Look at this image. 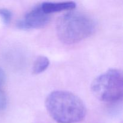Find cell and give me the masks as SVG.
Masks as SVG:
<instances>
[{
    "instance_id": "obj_1",
    "label": "cell",
    "mask_w": 123,
    "mask_h": 123,
    "mask_svg": "<svg viewBox=\"0 0 123 123\" xmlns=\"http://www.w3.org/2000/svg\"><path fill=\"white\" fill-rule=\"evenodd\" d=\"M45 105L50 116L58 123H76L82 121L86 108L76 95L66 91H55L46 98Z\"/></svg>"
},
{
    "instance_id": "obj_2",
    "label": "cell",
    "mask_w": 123,
    "mask_h": 123,
    "mask_svg": "<svg viewBox=\"0 0 123 123\" xmlns=\"http://www.w3.org/2000/svg\"><path fill=\"white\" fill-rule=\"evenodd\" d=\"M95 30L94 20L86 14L70 12L60 17L56 25L59 39L66 44H74L92 34Z\"/></svg>"
},
{
    "instance_id": "obj_3",
    "label": "cell",
    "mask_w": 123,
    "mask_h": 123,
    "mask_svg": "<svg viewBox=\"0 0 123 123\" xmlns=\"http://www.w3.org/2000/svg\"><path fill=\"white\" fill-rule=\"evenodd\" d=\"M91 91L96 98L103 102L119 100L123 92L122 73L115 68L108 70L93 80Z\"/></svg>"
},
{
    "instance_id": "obj_4",
    "label": "cell",
    "mask_w": 123,
    "mask_h": 123,
    "mask_svg": "<svg viewBox=\"0 0 123 123\" xmlns=\"http://www.w3.org/2000/svg\"><path fill=\"white\" fill-rule=\"evenodd\" d=\"M49 14L44 13L40 5L28 12L24 19L18 22L16 25L18 28L22 30L39 28L45 26L49 22Z\"/></svg>"
},
{
    "instance_id": "obj_5",
    "label": "cell",
    "mask_w": 123,
    "mask_h": 123,
    "mask_svg": "<svg viewBox=\"0 0 123 123\" xmlns=\"http://www.w3.org/2000/svg\"><path fill=\"white\" fill-rule=\"evenodd\" d=\"M76 6V2L73 1H66L61 2H44L40 5L41 8L46 14L60 12L62 11L68 10L74 8Z\"/></svg>"
},
{
    "instance_id": "obj_6",
    "label": "cell",
    "mask_w": 123,
    "mask_h": 123,
    "mask_svg": "<svg viewBox=\"0 0 123 123\" xmlns=\"http://www.w3.org/2000/svg\"><path fill=\"white\" fill-rule=\"evenodd\" d=\"M49 60L46 56H39L36 59L32 67V72L34 74H38L43 73L49 66Z\"/></svg>"
},
{
    "instance_id": "obj_7",
    "label": "cell",
    "mask_w": 123,
    "mask_h": 123,
    "mask_svg": "<svg viewBox=\"0 0 123 123\" xmlns=\"http://www.w3.org/2000/svg\"><path fill=\"white\" fill-rule=\"evenodd\" d=\"M0 17L5 25H8L12 18V13L7 8H0Z\"/></svg>"
},
{
    "instance_id": "obj_8",
    "label": "cell",
    "mask_w": 123,
    "mask_h": 123,
    "mask_svg": "<svg viewBox=\"0 0 123 123\" xmlns=\"http://www.w3.org/2000/svg\"><path fill=\"white\" fill-rule=\"evenodd\" d=\"M7 100L4 92L0 90V112L5 109L7 106Z\"/></svg>"
},
{
    "instance_id": "obj_9",
    "label": "cell",
    "mask_w": 123,
    "mask_h": 123,
    "mask_svg": "<svg viewBox=\"0 0 123 123\" xmlns=\"http://www.w3.org/2000/svg\"><path fill=\"white\" fill-rule=\"evenodd\" d=\"M6 74H5V72L0 67V87H1L4 84L5 82H6Z\"/></svg>"
}]
</instances>
